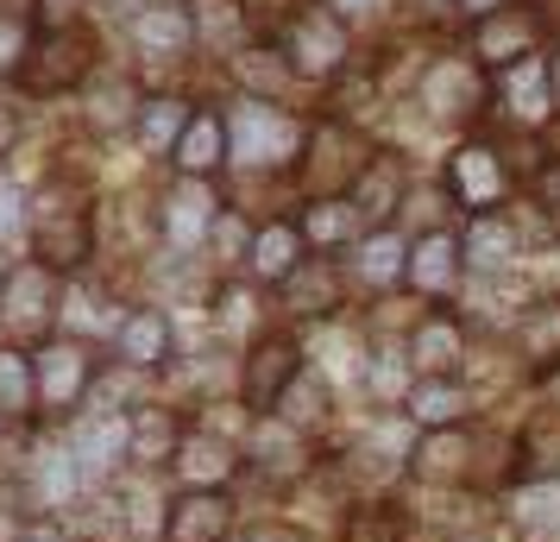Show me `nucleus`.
<instances>
[{
  "mask_svg": "<svg viewBox=\"0 0 560 542\" xmlns=\"http://www.w3.org/2000/svg\"><path fill=\"white\" fill-rule=\"evenodd\" d=\"M13 139H20V114H13V107H0V158L13 152Z\"/></svg>",
  "mask_w": 560,
  "mask_h": 542,
  "instance_id": "obj_49",
  "label": "nucleus"
},
{
  "mask_svg": "<svg viewBox=\"0 0 560 542\" xmlns=\"http://www.w3.org/2000/svg\"><path fill=\"white\" fill-rule=\"evenodd\" d=\"M308 354L296 347V335H265L246 347V360H240V404L253 416H271L283 404V391L303 379Z\"/></svg>",
  "mask_w": 560,
  "mask_h": 542,
  "instance_id": "obj_11",
  "label": "nucleus"
},
{
  "mask_svg": "<svg viewBox=\"0 0 560 542\" xmlns=\"http://www.w3.org/2000/svg\"><path fill=\"white\" fill-rule=\"evenodd\" d=\"M516 523H523V530H555L560 523V480L555 486H523L516 492Z\"/></svg>",
  "mask_w": 560,
  "mask_h": 542,
  "instance_id": "obj_42",
  "label": "nucleus"
},
{
  "mask_svg": "<svg viewBox=\"0 0 560 542\" xmlns=\"http://www.w3.org/2000/svg\"><path fill=\"white\" fill-rule=\"evenodd\" d=\"M555 32H560V20L548 0H510V7H498V13H485V20L466 26V57H479L485 70L498 77V70L523 64V57H541L555 45Z\"/></svg>",
  "mask_w": 560,
  "mask_h": 542,
  "instance_id": "obj_4",
  "label": "nucleus"
},
{
  "mask_svg": "<svg viewBox=\"0 0 560 542\" xmlns=\"http://www.w3.org/2000/svg\"><path fill=\"white\" fill-rule=\"evenodd\" d=\"M127 45L139 57V70H177L196 57V26H189V7L183 0H158L139 7L127 20Z\"/></svg>",
  "mask_w": 560,
  "mask_h": 542,
  "instance_id": "obj_12",
  "label": "nucleus"
},
{
  "mask_svg": "<svg viewBox=\"0 0 560 542\" xmlns=\"http://www.w3.org/2000/svg\"><path fill=\"white\" fill-rule=\"evenodd\" d=\"M459 7H466V26H472V20H485V13H498V7H510V0H459Z\"/></svg>",
  "mask_w": 560,
  "mask_h": 542,
  "instance_id": "obj_51",
  "label": "nucleus"
},
{
  "mask_svg": "<svg viewBox=\"0 0 560 542\" xmlns=\"http://www.w3.org/2000/svg\"><path fill=\"white\" fill-rule=\"evenodd\" d=\"M328 7L340 13V20H347V26H359V20H372V13H384V7L397 13V0H328Z\"/></svg>",
  "mask_w": 560,
  "mask_h": 542,
  "instance_id": "obj_46",
  "label": "nucleus"
},
{
  "mask_svg": "<svg viewBox=\"0 0 560 542\" xmlns=\"http://www.w3.org/2000/svg\"><path fill=\"white\" fill-rule=\"evenodd\" d=\"M397 20L409 32H447V26H466V7L459 0H397Z\"/></svg>",
  "mask_w": 560,
  "mask_h": 542,
  "instance_id": "obj_41",
  "label": "nucleus"
},
{
  "mask_svg": "<svg viewBox=\"0 0 560 542\" xmlns=\"http://www.w3.org/2000/svg\"><path fill=\"white\" fill-rule=\"evenodd\" d=\"M404 189H409V177H404V158L397 152H372V164L359 171V183H353V215H359V228L372 233V228H397V208H404Z\"/></svg>",
  "mask_w": 560,
  "mask_h": 542,
  "instance_id": "obj_17",
  "label": "nucleus"
},
{
  "mask_svg": "<svg viewBox=\"0 0 560 542\" xmlns=\"http://www.w3.org/2000/svg\"><path fill=\"white\" fill-rule=\"evenodd\" d=\"M26 542H77V537H70L63 523H32V530H26Z\"/></svg>",
  "mask_w": 560,
  "mask_h": 542,
  "instance_id": "obj_50",
  "label": "nucleus"
},
{
  "mask_svg": "<svg viewBox=\"0 0 560 542\" xmlns=\"http://www.w3.org/2000/svg\"><path fill=\"white\" fill-rule=\"evenodd\" d=\"M296 228H303L308 253H340L347 240H359V233H365L347 196H322V203H303V208H296Z\"/></svg>",
  "mask_w": 560,
  "mask_h": 542,
  "instance_id": "obj_30",
  "label": "nucleus"
},
{
  "mask_svg": "<svg viewBox=\"0 0 560 542\" xmlns=\"http://www.w3.org/2000/svg\"><path fill=\"white\" fill-rule=\"evenodd\" d=\"M171 164H177V177H202V183L221 177V171L233 164V132H228V114H221V107H196V120L183 127L177 152H171Z\"/></svg>",
  "mask_w": 560,
  "mask_h": 542,
  "instance_id": "obj_19",
  "label": "nucleus"
},
{
  "mask_svg": "<svg viewBox=\"0 0 560 542\" xmlns=\"http://www.w3.org/2000/svg\"><path fill=\"white\" fill-rule=\"evenodd\" d=\"M246 542H303V537H296V523H258V530H246Z\"/></svg>",
  "mask_w": 560,
  "mask_h": 542,
  "instance_id": "obj_48",
  "label": "nucleus"
},
{
  "mask_svg": "<svg viewBox=\"0 0 560 542\" xmlns=\"http://www.w3.org/2000/svg\"><path fill=\"white\" fill-rule=\"evenodd\" d=\"M308 258V240L296 228V215H265L246 240V272H253V285H283L296 265Z\"/></svg>",
  "mask_w": 560,
  "mask_h": 542,
  "instance_id": "obj_18",
  "label": "nucleus"
},
{
  "mask_svg": "<svg viewBox=\"0 0 560 542\" xmlns=\"http://www.w3.org/2000/svg\"><path fill=\"white\" fill-rule=\"evenodd\" d=\"M32 32H38V20H13V13H0V77H13V70L26 64Z\"/></svg>",
  "mask_w": 560,
  "mask_h": 542,
  "instance_id": "obj_43",
  "label": "nucleus"
},
{
  "mask_svg": "<svg viewBox=\"0 0 560 542\" xmlns=\"http://www.w3.org/2000/svg\"><path fill=\"white\" fill-rule=\"evenodd\" d=\"M516 354L529 366H555L560 372V297H535L516 315Z\"/></svg>",
  "mask_w": 560,
  "mask_h": 542,
  "instance_id": "obj_35",
  "label": "nucleus"
},
{
  "mask_svg": "<svg viewBox=\"0 0 560 542\" xmlns=\"http://www.w3.org/2000/svg\"><path fill=\"white\" fill-rule=\"evenodd\" d=\"M555 397H560V372H555Z\"/></svg>",
  "mask_w": 560,
  "mask_h": 542,
  "instance_id": "obj_54",
  "label": "nucleus"
},
{
  "mask_svg": "<svg viewBox=\"0 0 560 542\" xmlns=\"http://www.w3.org/2000/svg\"><path fill=\"white\" fill-rule=\"evenodd\" d=\"M57 310H63V272H51L45 258H13L0 272V328L7 341H51L57 328Z\"/></svg>",
  "mask_w": 560,
  "mask_h": 542,
  "instance_id": "obj_6",
  "label": "nucleus"
},
{
  "mask_svg": "<svg viewBox=\"0 0 560 542\" xmlns=\"http://www.w3.org/2000/svg\"><path fill=\"white\" fill-rule=\"evenodd\" d=\"M32 7L38 0H0V13H13V20H32Z\"/></svg>",
  "mask_w": 560,
  "mask_h": 542,
  "instance_id": "obj_52",
  "label": "nucleus"
},
{
  "mask_svg": "<svg viewBox=\"0 0 560 542\" xmlns=\"http://www.w3.org/2000/svg\"><path fill=\"white\" fill-rule=\"evenodd\" d=\"M38 416V366L26 347L0 341V423H26Z\"/></svg>",
  "mask_w": 560,
  "mask_h": 542,
  "instance_id": "obj_34",
  "label": "nucleus"
},
{
  "mask_svg": "<svg viewBox=\"0 0 560 542\" xmlns=\"http://www.w3.org/2000/svg\"><path fill=\"white\" fill-rule=\"evenodd\" d=\"M353 272L365 290H397L409 278V240L397 228H372V233H359L353 240Z\"/></svg>",
  "mask_w": 560,
  "mask_h": 542,
  "instance_id": "obj_25",
  "label": "nucleus"
},
{
  "mask_svg": "<svg viewBox=\"0 0 560 542\" xmlns=\"http://www.w3.org/2000/svg\"><path fill=\"white\" fill-rule=\"evenodd\" d=\"M228 70H233V82L253 95V102H290V89H296V64L283 57V45L278 38H253L240 57H228Z\"/></svg>",
  "mask_w": 560,
  "mask_h": 542,
  "instance_id": "obj_22",
  "label": "nucleus"
},
{
  "mask_svg": "<svg viewBox=\"0 0 560 542\" xmlns=\"http://www.w3.org/2000/svg\"><path fill=\"white\" fill-rule=\"evenodd\" d=\"M139 391H145V372L127 366V360H114L107 372H95L89 404H95V411H114V416H132V411H139Z\"/></svg>",
  "mask_w": 560,
  "mask_h": 542,
  "instance_id": "obj_40",
  "label": "nucleus"
},
{
  "mask_svg": "<svg viewBox=\"0 0 560 542\" xmlns=\"http://www.w3.org/2000/svg\"><path fill=\"white\" fill-rule=\"evenodd\" d=\"M228 132H233V164H246L253 177H265V171H296L303 164V146H308V127L290 107L253 102V95L233 102Z\"/></svg>",
  "mask_w": 560,
  "mask_h": 542,
  "instance_id": "obj_3",
  "label": "nucleus"
},
{
  "mask_svg": "<svg viewBox=\"0 0 560 542\" xmlns=\"http://www.w3.org/2000/svg\"><path fill=\"white\" fill-rule=\"evenodd\" d=\"M32 366H38V416L82 411L89 391H95V372H102V360L70 335H51L38 354H32Z\"/></svg>",
  "mask_w": 560,
  "mask_h": 542,
  "instance_id": "obj_10",
  "label": "nucleus"
},
{
  "mask_svg": "<svg viewBox=\"0 0 560 542\" xmlns=\"http://www.w3.org/2000/svg\"><path fill=\"white\" fill-rule=\"evenodd\" d=\"M548 77H555V102H560V45L548 51Z\"/></svg>",
  "mask_w": 560,
  "mask_h": 542,
  "instance_id": "obj_53",
  "label": "nucleus"
},
{
  "mask_svg": "<svg viewBox=\"0 0 560 542\" xmlns=\"http://www.w3.org/2000/svg\"><path fill=\"white\" fill-rule=\"evenodd\" d=\"M278 45H283V57L296 64L303 82H334L353 64V26L334 13L328 0H303V7L278 26Z\"/></svg>",
  "mask_w": 560,
  "mask_h": 542,
  "instance_id": "obj_7",
  "label": "nucleus"
},
{
  "mask_svg": "<svg viewBox=\"0 0 560 542\" xmlns=\"http://www.w3.org/2000/svg\"><path fill=\"white\" fill-rule=\"evenodd\" d=\"M196 107L202 102H183V95H145L139 120H132V139H139L152 158H171L177 152V139H183V127L196 120Z\"/></svg>",
  "mask_w": 560,
  "mask_h": 542,
  "instance_id": "obj_29",
  "label": "nucleus"
},
{
  "mask_svg": "<svg viewBox=\"0 0 560 542\" xmlns=\"http://www.w3.org/2000/svg\"><path fill=\"white\" fill-rule=\"evenodd\" d=\"M409 360H416L422 379H454L459 360H466V328H459L447 310L416 315V328H409Z\"/></svg>",
  "mask_w": 560,
  "mask_h": 542,
  "instance_id": "obj_23",
  "label": "nucleus"
},
{
  "mask_svg": "<svg viewBox=\"0 0 560 542\" xmlns=\"http://www.w3.org/2000/svg\"><path fill=\"white\" fill-rule=\"evenodd\" d=\"M378 146H365L359 127H347L340 114H322L308 120V146H303V164H296V189L303 203H322V196H353L359 171L372 164Z\"/></svg>",
  "mask_w": 560,
  "mask_h": 542,
  "instance_id": "obj_5",
  "label": "nucleus"
},
{
  "mask_svg": "<svg viewBox=\"0 0 560 542\" xmlns=\"http://www.w3.org/2000/svg\"><path fill=\"white\" fill-rule=\"evenodd\" d=\"M555 51V45H548ZM548 51L541 57H523V64H510V70H498L491 77V102L510 114V127H523V132H535L548 114H555V77H548Z\"/></svg>",
  "mask_w": 560,
  "mask_h": 542,
  "instance_id": "obj_14",
  "label": "nucleus"
},
{
  "mask_svg": "<svg viewBox=\"0 0 560 542\" xmlns=\"http://www.w3.org/2000/svg\"><path fill=\"white\" fill-rule=\"evenodd\" d=\"M416 95H422V107H429L434 120L472 127L485 107H491V70H485L479 57H429Z\"/></svg>",
  "mask_w": 560,
  "mask_h": 542,
  "instance_id": "obj_9",
  "label": "nucleus"
},
{
  "mask_svg": "<svg viewBox=\"0 0 560 542\" xmlns=\"http://www.w3.org/2000/svg\"><path fill=\"white\" fill-rule=\"evenodd\" d=\"M214 328H221V341H265V290L258 285H221L214 290Z\"/></svg>",
  "mask_w": 560,
  "mask_h": 542,
  "instance_id": "obj_33",
  "label": "nucleus"
},
{
  "mask_svg": "<svg viewBox=\"0 0 560 542\" xmlns=\"http://www.w3.org/2000/svg\"><path fill=\"white\" fill-rule=\"evenodd\" d=\"M233 448L214 429H202V436H189L183 441V454H177V473L189 480V492H221V480H233Z\"/></svg>",
  "mask_w": 560,
  "mask_h": 542,
  "instance_id": "obj_38",
  "label": "nucleus"
},
{
  "mask_svg": "<svg viewBox=\"0 0 560 542\" xmlns=\"http://www.w3.org/2000/svg\"><path fill=\"white\" fill-rule=\"evenodd\" d=\"M114 360L139 366V372H158V366L171 360V315L139 303V310L114 328Z\"/></svg>",
  "mask_w": 560,
  "mask_h": 542,
  "instance_id": "obj_27",
  "label": "nucleus"
},
{
  "mask_svg": "<svg viewBox=\"0 0 560 542\" xmlns=\"http://www.w3.org/2000/svg\"><path fill=\"white\" fill-rule=\"evenodd\" d=\"M459 246H466V272H510V258H516V228H510L504 215H472V228L459 233Z\"/></svg>",
  "mask_w": 560,
  "mask_h": 542,
  "instance_id": "obj_36",
  "label": "nucleus"
},
{
  "mask_svg": "<svg viewBox=\"0 0 560 542\" xmlns=\"http://www.w3.org/2000/svg\"><path fill=\"white\" fill-rule=\"evenodd\" d=\"M347 542H404V517L397 511H359L347 523Z\"/></svg>",
  "mask_w": 560,
  "mask_h": 542,
  "instance_id": "obj_44",
  "label": "nucleus"
},
{
  "mask_svg": "<svg viewBox=\"0 0 560 542\" xmlns=\"http://www.w3.org/2000/svg\"><path fill=\"white\" fill-rule=\"evenodd\" d=\"M13 228H32V215H26V189L20 183H0V240Z\"/></svg>",
  "mask_w": 560,
  "mask_h": 542,
  "instance_id": "obj_45",
  "label": "nucleus"
},
{
  "mask_svg": "<svg viewBox=\"0 0 560 542\" xmlns=\"http://www.w3.org/2000/svg\"><path fill=\"white\" fill-rule=\"evenodd\" d=\"M26 486H32V505H45V511L70 505V498H77V486H82L77 454H70V448H32Z\"/></svg>",
  "mask_w": 560,
  "mask_h": 542,
  "instance_id": "obj_32",
  "label": "nucleus"
},
{
  "mask_svg": "<svg viewBox=\"0 0 560 542\" xmlns=\"http://www.w3.org/2000/svg\"><path fill=\"white\" fill-rule=\"evenodd\" d=\"M183 441H189V429L177 423V411H164V404L132 411V466H177Z\"/></svg>",
  "mask_w": 560,
  "mask_h": 542,
  "instance_id": "obj_28",
  "label": "nucleus"
},
{
  "mask_svg": "<svg viewBox=\"0 0 560 542\" xmlns=\"http://www.w3.org/2000/svg\"><path fill=\"white\" fill-rule=\"evenodd\" d=\"M328 404H334L328 379H322L315 366H303V379H296V385L283 391V404H278V411H271V416H283L290 429H315V423L328 416Z\"/></svg>",
  "mask_w": 560,
  "mask_h": 542,
  "instance_id": "obj_39",
  "label": "nucleus"
},
{
  "mask_svg": "<svg viewBox=\"0 0 560 542\" xmlns=\"http://www.w3.org/2000/svg\"><path fill=\"white\" fill-rule=\"evenodd\" d=\"M233 498L228 492H189L183 486L164 511V542H228Z\"/></svg>",
  "mask_w": 560,
  "mask_h": 542,
  "instance_id": "obj_20",
  "label": "nucleus"
},
{
  "mask_svg": "<svg viewBox=\"0 0 560 542\" xmlns=\"http://www.w3.org/2000/svg\"><path fill=\"white\" fill-rule=\"evenodd\" d=\"M102 70L107 64H102V32H95V20H38L32 51L13 70V82H20V95H32V102H51V95L89 89Z\"/></svg>",
  "mask_w": 560,
  "mask_h": 542,
  "instance_id": "obj_1",
  "label": "nucleus"
},
{
  "mask_svg": "<svg viewBox=\"0 0 560 542\" xmlns=\"http://www.w3.org/2000/svg\"><path fill=\"white\" fill-rule=\"evenodd\" d=\"M32 253L51 272H82L95 258V208H89V183L51 177L45 196L32 208Z\"/></svg>",
  "mask_w": 560,
  "mask_h": 542,
  "instance_id": "obj_2",
  "label": "nucleus"
},
{
  "mask_svg": "<svg viewBox=\"0 0 560 542\" xmlns=\"http://www.w3.org/2000/svg\"><path fill=\"white\" fill-rule=\"evenodd\" d=\"M416 297H454L466 285V246L459 233L434 228V233H416L409 240V278H404Z\"/></svg>",
  "mask_w": 560,
  "mask_h": 542,
  "instance_id": "obj_16",
  "label": "nucleus"
},
{
  "mask_svg": "<svg viewBox=\"0 0 560 542\" xmlns=\"http://www.w3.org/2000/svg\"><path fill=\"white\" fill-rule=\"evenodd\" d=\"M139 107H145V95H139V82L120 77V70H102V77L89 82V127H95V132L132 127V120H139Z\"/></svg>",
  "mask_w": 560,
  "mask_h": 542,
  "instance_id": "obj_37",
  "label": "nucleus"
},
{
  "mask_svg": "<svg viewBox=\"0 0 560 542\" xmlns=\"http://www.w3.org/2000/svg\"><path fill=\"white\" fill-rule=\"evenodd\" d=\"M404 411L416 416L422 429H459L466 411H472V397H466L459 379H416V385L404 391Z\"/></svg>",
  "mask_w": 560,
  "mask_h": 542,
  "instance_id": "obj_31",
  "label": "nucleus"
},
{
  "mask_svg": "<svg viewBox=\"0 0 560 542\" xmlns=\"http://www.w3.org/2000/svg\"><path fill=\"white\" fill-rule=\"evenodd\" d=\"M347 265L340 258H328V253H308L290 278H283V310L290 315H308V322H322V315H334V310H347Z\"/></svg>",
  "mask_w": 560,
  "mask_h": 542,
  "instance_id": "obj_15",
  "label": "nucleus"
},
{
  "mask_svg": "<svg viewBox=\"0 0 560 542\" xmlns=\"http://www.w3.org/2000/svg\"><path fill=\"white\" fill-rule=\"evenodd\" d=\"M510 183H516V164L504 158L498 139H459L454 152H447V171H441V189H447V203L466 208V215H491V208H504Z\"/></svg>",
  "mask_w": 560,
  "mask_h": 542,
  "instance_id": "obj_8",
  "label": "nucleus"
},
{
  "mask_svg": "<svg viewBox=\"0 0 560 542\" xmlns=\"http://www.w3.org/2000/svg\"><path fill=\"white\" fill-rule=\"evenodd\" d=\"M183 7H189V26H196V51L240 57L253 45V13H246V0H183Z\"/></svg>",
  "mask_w": 560,
  "mask_h": 542,
  "instance_id": "obj_24",
  "label": "nucleus"
},
{
  "mask_svg": "<svg viewBox=\"0 0 560 542\" xmlns=\"http://www.w3.org/2000/svg\"><path fill=\"white\" fill-rule=\"evenodd\" d=\"M535 139H541V158H548V164H560V107L541 120V127H535Z\"/></svg>",
  "mask_w": 560,
  "mask_h": 542,
  "instance_id": "obj_47",
  "label": "nucleus"
},
{
  "mask_svg": "<svg viewBox=\"0 0 560 542\" xmlns=\"http://www.w3.org/2000/svg\"><path fill=\"white\" fill-rule=\"evenodd\" d=\"M221 215H228V203L214 196V183L177 177V189L158 203V233H164L171 246H183V253H196V246H208V240H214Z\"/></svg>",
  "mask_w": 560,
  "mask_h": 542,
  "instance_id": "obj_13",
  "label": "nucleus"
},
{
  "mask_svg": "<svg viewBox=\"0 0 560 542\" xmlns=\"http://www.w3.org/2000/svg\"><path fill=\"white\" fill-rule=\"evenodd\" d=\"M70 454H77L82 473H114L120 461H132V416L89 411L77 429H70Z\"/></svg>",
  "mask_w": 560,
  "mask_h": 542,
  "instance_id": "obj_21",
  "label": "nucleus"
},
{
  "mask_svg": "<svg viewBox=\"0 0 560 542\" xmlns=\"http://www.w3.org/2000/svg\"><path fill=\"white\" fill-rule=\"evenodd\" d=\"M472 429L459 423V429H429V436L416 441V473L429 480V486H459V480H472Z\"/></svg>",
  "mask_w": 560,
  "mask_h": 542,
  "instance_id": "obj_26",
  "label": "nucleus"
}]
</instances>
